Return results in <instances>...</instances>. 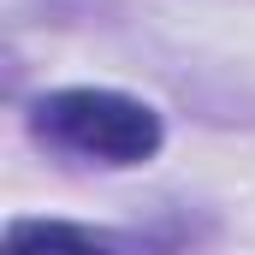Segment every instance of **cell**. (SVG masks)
<instances>
[{"mask_svg":"<svg viewBox=\"0 0 255 255\" xmlns=\"http://www.w3.org/2000/svg\"><path fill=\"white\" fill-rule=\"evenodd\" d=\"M30 136L95 166H142L160 154V113L119 89H54L30 107Z\"/></svg>","mask_w":255,"mask_h":255,"instance_id":"obj_1","label":"cell"},{"mask_svg":"<svg viewBox=\"0 0 255 255\" xmlns=\"http://www.w3.org/2000/svg\"><path fill=\"white\" fill-rule=\"evenodd\" d=\"M6 255H113V250L65 220H18L6 232Z\"/></svg>","mask_w":255,"mask_h":255,"instance_id":"obj_2","label":"cell"}]
</instances>
